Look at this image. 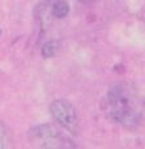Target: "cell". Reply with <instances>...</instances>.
Instances as JSON below:
<instances>
[{"label":"cell","mask_w":145,"mask_h":149,"mask_svg":"<svg viewBox=\"0 0 145 149\" xmlns=\"http://www.w3.org/2000/svg\"><path fill=\"white\" fill-rule=\"evenodd\" d=\"M106 111L112 120L124 127H136L143 119V102L127 84H115L106 95Z\"/></svg>","instance_id":"6da1fadb"},{"label":"cell","mask_w":145,"mask_h":149,"mask_svg":"<svg viewBox=\"0 0 145 149\" xmlns=\"http://www.w3.org/2000/svg\"><path fill=\"white\" fill-rule=\"evenodd\" d=\"M28 139L37 148H75L76 145L68 136L52 124H41L31 128L28 134Z\"/></svg>","instance_id":"7a4b0ae2"},{"label":"cell","mask_w":145,"mask_h":149,"mask_svg":"<svg viewBox=\"0 0 145 149\" xmlns=\"http://www.w3.org/2000/svg\"><path fill=\"white\" fill-rule=\"evenodd\" d=\"M50 111L54 119L71 132H76L78 127V118L76 109L65 100H55L50 106Z\"/></svg>","instance_id":"3957f363"},{"label":"cell","mask_w":145,"mask_h":149,"mask_svg":"<svg viewBox=\"0 0 145 149\" xmlns=\"http://www.w3.org/2000/svg\"><path fill=\"white\" fill-rule=\"evenodd\" d=\"M69 12V5L64 0H56L54 4L51 5V13L56 18H63L68 15Z\"/></svg>","instance_id":"277c9868"},{"label":"cell","mask_w":145,"mask_h":149,"mask_svg":"<svg viewBox=\"0 0 145 149\" xmlns=\"http://www.w3.org/2000/svg\"><path fill=\"white\" fill-rule=\"evenodd\" d=\"M55 51H56V43L54 41L47 42L46 45L42 49V56L43 58H52L55 55Z\"/></svg>","instance_id":"5b68a950"},{"label":"cell","mask_w":145,"mask_h":149,"mask_svg":"<svg viewBox=\"0 0 145 149\" xmlns=\"http://www.w3.org/2000/svg\"><path fill=\"white\" fill-rule=\"evenodd\" d=\"M8 141V132H5V128L0 124V148L7 147L5 143Z\"/></svg>","instance_id":"8992f818"},{"label":"cell","mask_w":145,"mask_h":149,"mask_svg":"<svg viewBox=\"0 0 145 149\" xmlns=\"http://www.w3.org/2000/svg\"><path fill=\"white\" fill-rule=\"evenodd\" d=\"M78 1H81V3H85V4H88V3H93V1H96V0H78Z\"/></svg>","instance_id":"52a82bcc"}]
</instances>
